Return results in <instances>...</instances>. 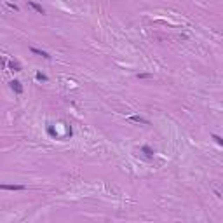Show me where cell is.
<instances>
[{"label":"cell","mask_w":223,"mask_h":223,"mask_svg":"<svg viewBox=\"0 0 223 223\" xmlns=\"http://www.w3.org/2000/svg\"><path fill=\"white\" fill-rule=\"evenodd\" d=\"M11 87H12V91L16 92V94H21L23 92V86L19 80H12V82H11Z\"/></svg>","instance_id":"obj_1"},{"label":"cell","mask_w":223,"mask_h":223,"mask_svg":"<svg viewBox=\"0 0 223 223\" xmlns=\"http://www.w3.org/2000/svg\"><path fill=\"white\" fill-rule=\"evenodd\" d=\"M0 190H25V185H0Z\"/></svg>","instance_id":"obj_2"},{"label":"cell","mask_w":223,"mask_h":223,"mask_svg":"<svg viewBox=\"0 0 223 223\" xmlns=\"http://www.w3.org/2000/svg\"><path fill=\"white\" fill-rule=\"evenodd\" d=\"M30 51H31V53H33V54H39V56L45 58V59H49V58H51V56H49L47 53H45V51H40V49H37V47H30Z\"/></svg>","instance_id":"obj_3"},{"label":"cell","mask_w":223,"mask_h":223,"mask_svg":"<svg viewBox=\"0 0 223 223\" xmlns=\"http://www.w3.org/2000/svg\"><path fill=\"white\" fill-rule=\"evenodd\" d=\"M129 120H131V122H136V124H145V126L148 124V120H146V118H143V117H138V115H132V117L129 118Z\"/></svg>","instance_id":"obj_4"},{"label":"cell","mask_w":223,"mask_h":223,"mask_svg":"<svg viewBox=\"0 0 223 223\" xmlns=\"http://www.w3.org/2000/svg\"><path fill=\"white\" fill-rule=\"evenodd\" d=\"M141 152H143V153H145V155H146V157H148V159H152V157H153V150L150 148L148 145H145L143 148H141Z\"/></svg>","instance_id":"obj_5"},{"label":"cell","mask_w":223,"mask_h":223,"mask_svg":"<svg viewBox=\"0 0 223 223\" xmlns=\"http://www.w3.org/2000/svg\"><path fill=\"white\" fill-rule=\"evenodd\" d=\"M28 5H30V7H33V9H35V11H37V12H40V14H44V9H42V5L35 4V2H28Z\"/></svg>","instance_id":"obj_6"},{"label":"cell","mask_w":223,"mask_h":223,"mask_svg":"<svg viewBox=\"0 0 223 223\" xmlns=\"http://www.w3.org/2000/svg\"><path fill=\"white\" fill-rule=\"evenodd\" d=\"M9 68H11L12 72H21V66H19L18 63H14V61H11V63H9Z\"/></svg>","instance_id":"obj_7"},{"label":"cell","mask_w":223,"mask_h":223,"mask_svg":"<svg viewBox=\"0 0 223 223\" xmlns=\"http://www.w3.org/2000/svg\"><path fill=\"white\" fill-rule=\"evenodd\" d=\"M35 77H37V80H40V82H44V80H47V77H45L44 73H37Z\"/></svg>","instance_id":"obj_8"},{"label":"cell","mask_w":223,"mask_h":223,"mask_svg":"<svg viewBox=\"0 0 223 223\" xmlns=\"http://www.w3.org/2000/svg\"><path fill=\"white\" fill-rule=\"evenodd\" d=\"M47 132H49L51 136H53V138H56V131H54L53 127H47Z\"/></svg>","instance_id":"obj_9"},{"label":"cell","mask_w":223,"mask_h":223,"mask_svg":"<svg viewBox=\"0 0 223 223\" xmlns=\"http://www.w3.org/2000/svg\"><path fill=\"white\" fill-rule=\"evenodd\" d=\"M213 138H214V140H216V143H218V145H221V143H223V140H221V138H220V136H216V134H214Z\"/></svg>","instance_id":"obj_10"},{"label":"cell","mask_w":223,"mask_h":223,"mask_svg":"<svg viewBox=\"0 0 223 223\" xmlns=\"http://www.w3.org/2000/svg\"><path fill=\"white\" fill-rule=\"evenodd\" d=\"M9 7H11V9H14V11H18V5H14V4H11V2H9Z\"/></svg>","instance_id":"obj_11"}]
</instances>
